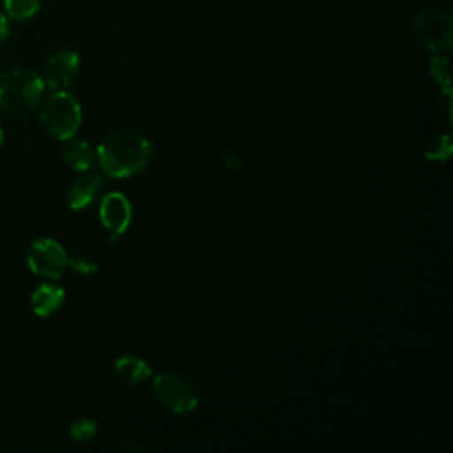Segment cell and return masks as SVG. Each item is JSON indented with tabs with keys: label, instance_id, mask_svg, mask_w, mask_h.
Returning a JSON list of instances; mask_svg holds the SVG:
<instances>
[{
	"label": "cell",
	"instance_id": "1",
	"mask_svg": "<svg viewBox=\"0 0 453 453\" xmlns=\"http://www.w3.org/2000/svg\"><path fill=\"white\" fill-rule=\"evenodd\" d=\"M101 168L115 179H126L142 172L152 154L150 142L136 131L117 129L108 133L97 145Z\"/></svg>",
	"mask_w": 453,
	"mask_h": 453
},
{
	"label": "cell",
	"instance_id": "2",
	"mask_svg": "<svg viewBox=\"0 0 453 453\" xmlns=\"http://www.w3.org/2000/svg\"><path fill=\"white\" fill-rule=\"evenodd\" d=\"M44 94L41 74L27 67L0 73V108L12 115H27L35 110Z\"/></svg>",
	"mask_w": 453,
	"mask_h": 453
},
{
	"label": "cell",
	"instance_id": "3",
	"mask_svg": "<svg viewBox=\"0 0 453 453\" xmlns=\"http://www.w3.org/2000/svg\"><path fill=\"white\" fill-rule=\"evenodd\" d=\"M39 120L42 129L55 140H71L81 126V106L78 99L64 90H55L42 104Z\"/></svg>",
	"mask_w": 453,
	"mask_h": 453
},
{
	"label": "cell",
	"instance_id": "4",
	"mask_svg": "<svg viewBox=\"0 0 453 453\" xmlns=\"http://www.w3.org/2000/svg\"><path fill=\"white\" fill-rule=\"evenodd\" d=\"M414 41L434 53H448L453 42L451 12L441 7H430L418 12L411 23Z\"/></svg>",
	"mask_w": 453,
	"mask_h": 453
},
{
	"label": "cell",
	"instance_id": "5",
	"mask_svg": "<svg viewBox=\"0 0 453 453\" xmlns=\"http://www.w3.org/2000/svg\"><path fill=\"white\" fill-rule=\"evenodd\" d=\"M152 393L161 405L177 414L191 412L200 403L195 382L180 372H163L156 375L152 379Z\"/></svg>",
	"mask_w": 453,
	"mask_h": 453
},
{
	"label": "cell",
	"instance_id": "6",
	"mask_svg": "<svg viewBox=\"0 0 453 453\" xmlns=\"http://www.w3.org/2000/svg\"><path fill=\"white\" fill-rule=\"evenodd\" d=\"M67 253L55 239H37L27 251L28 269L42 278L58 280L67 267Z\"/></svg>",
	"mask_w": 453,
	"mask_h": 453
},
{
	"label": "cell",
	"instance_id": "7",
	"mask_svg": "<svg viewBox=\"0 0 453 453\" xmlns=\"http://www.w3.org/2000/svg\"><path fill=\"white\" fill-rule=\"evenodd\" d=\"M99 218L108 232V239L115 242L131 223V203L119 191L106 193L99 203Z\"/></svg>",
	"mask_w": 453,
	"mask_h": 453
},
{
	"label": "cell",
	"instance_id": "8",
	"mask_svg": "<svg viewBox=\"0 0 453 453\" xmlns=\"http://www.w3.org/2000/svg\"><path fill=\"white\" fill-rule=\"evenodd\" d=\"M78 71H80L78 53L71 50H60L46 60L41 78L44 81V87H50L51 90H64L76 80Z\"/></svg>",
	"mask_w": 453,
	"mask_h": 453
},
{
	"label": "cell",
	"instance_id": "9",
	"mask_svg": "<svg viewBox=\"0 0 453 453\" xmlns=\"http://www.w3.org/2000/svg\"><path fill=\"white\" fill-rule=\"evenodd\" d=\"M103 188V177L99 173L94 172H85L80 177H76L69 189H67V205L73 211H80L85 209L87 205H90L96 198V195L101 191Z\"/></svg>",
	"mask_w": 453,
	"mask_h": 453
},
{
	"label": "cell",
	"instance_id": "10",
	"mask_svg": "<svg viewBox=\"0 0 453 453\" xmlns=\"http://www.w3.org/2000/svg\"><path fill=\"white\" fill-rule=\"evenodd\" d=\"M65 299V292L57 283H42L30 296L32 311L37 317H50L57 313Z\"/></svg>",
	"mask_w": 453,
	"mask_h": 453
},
{
	"label": "cell",
	"instance_id": "11",
	"mask_svg": "<svg viewBox=\"0 0 453 453\" xmlns=\"http://www.w3.org/2000/svg\"><path fill=\"white\" fill-rule=\"evenodd\" d=\"M62 159L69 168L76 172H87L94 163V152L85 140H73L65 143L62 150Z\"/></svg>",
	"mask_w": 453,
	"mask_h": 453
},
{
	"label": "cell",
	"instance_id": "12",
	"mask_svg": "<svg viewBox=\"0 0 453 453\" xmlns=\"http://www.w3.org/2000/svg\"><path fill=\"white\" fill-rule=\"evenodd\" d=\"M115 373L127 384H140L150 377V368L140 357L122 356L115 361Z\"/></svg>",
	"mask_w": 453,
	"mask_h": 453
},
{
	"label": "cell",
	"instance_id": "13",
	"mask_svg": "<svg viewBox=\"0 0 453 453\" xmlns=\"http://www.w3.org/2000/svg\"><path fill=\"white\" fill-rule=\"evenodd\" d=\"M426 159L432 161H448L453 154V138L449 133H442L434 136L423 150Z\"/></svg>",
	"mask_w": 453,
	"mask_h": 453
},
{
	"label": "cell",
	"instance_id": "14",
	"mask_svg": "<svg viewBox=\"0 0 453 453\" xmlns=\"http://www.w3.org/2000/svg\"><path fill=\"white\" fill-rule=\"evenodd\" d=\"M42 0H4V9L11 19H28L41 9Z\"/></svg>",
	"mask_w": 453,
	"mask_h": 453
},
{
	"label": "cell",
	"instance_id": "15",
	"mask_svg": "<svg viewBox=\"0 0 453 453\" xmlns=\"http://www.w3.org/2000/svg\"><path fill=\"white\" fill-rule=\"evenodd\" d=\"M97 432V423L90 418H81L76 419L71 428H69V435L74 442H88Z\"/></svg>",
	"mask_w": 453,
	"mask_h": 453
},
{
	"label": "cell",
	"instance_id": "16",
	"mask_svg": "<svg viewBox=\"0 0 453 453\" xmlns=\"http://www.w3.org/2000/svg\"><path fill=\"white\" fill-rule=\"evenodd\" d=\"M428 71H430V76H432L442 88H448V87H449V67H448V58H446V57L435 55V57L430 60Z\"/></svg>",
	"mask_w": 453,
	"mask_h": 453
},
{
	"label": "cell",
	"instance_id": "17",
	"mask_svg": "<svg viewBox=\"0 0 453 453\" xmlns=\"http://www.w3.org/2000/svg\"><path fill=\"white\" fill-rule=\"evenodd\" d=\"M67 265H69L73 271H76L78 274H81V276H90V274H94V273L97 271V264L92 262V260H88V258H85V257L67 258Z\"/></svg>",
	"mask_w": 453,
	"mask_h": 453
},
{
	"label": "cell",
	"instance_id": "18",
	"mask_svg": "<svg viewBox=\"0 0 453 453\" xmlns=\"http://www.w3.org/2000/svg\"><path fill=\"white\" fill-rule=\"evenodd\" d=\"M437 106H439L441 117H442L448 124H451V122H453V106H451V88H449V87H448V88H442V92L439 94V103H437Z\"/></svg>",
	"mask_w": 453,
	"mask_h": 453
},
{
	"label": "cell",
	"instance_id": "19",
	"mask_svg": "<svg viewBox=\"0 0 453 453\" xmlns=\"http://www.w3.org/2000/svg\"><path fill=\"white\" fill-rule=\"evenodd\" d=\"M221 159H223L225 166H226V168H230V170H239V168H241V161L237 159V156L234 154V150H232V149H223V152H221Z\"/></svg>",
	"mask_w": 453,
	"mask_h": 453
},
{
	"label": "cell",
	"instance_id": "20",
	"mask_svg": "<svg viewBox=\"0 0 453 453\" xmlns=\"http://www.w3.org/2000/svg\"><path fill=\"white\" fill-rule=\"evenodd\" d=\"M9 37V21H7V16L0 12V46L7 41Z\"/></svg>",
	"mask_w": 453,
	"mask_h": 453
},
{
	"label": "cell",
	"instance_id": "21",
	"mask_svg": "<svg viewBox=\"0 0 453 453\" xmlns=\"http://www.w3.org/2000/svg\"><path fill=\"white\" fill-rule=\"evenodd\" d=\"M2 142H4V131H2V126H0V145H2Z\"/></svg>",
	"mask_w": 453,
	"mask_h": 453
}]
</instances>
